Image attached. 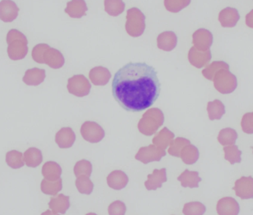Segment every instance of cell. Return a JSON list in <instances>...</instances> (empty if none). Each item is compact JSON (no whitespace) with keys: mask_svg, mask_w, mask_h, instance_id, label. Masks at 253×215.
<instances>
[{"mask_svg":"<svg viewBox=\"0 0 253 215\" xmlns=\"http://www.w3.org/2000/svg\"><path fill=\"white\" fill-rule=\"evenodd\" d=\"M161 92V84L154 68L146 63L126 64L112 81V93L119 105L132 112H141L153 106Z\"/></svg>","mask_w":253,"mask_h":215,"instance_id":"6da1fadb","label":"cell"},{"mask_svg":"<svg viewBox=\"0 0 253 215\" xmlns=\"http://www.w3.org/2000/svg\"><path fill=\"white\" fill-rule=\"evenodd\" d=\"M7 54L11 60L23 59L28 52V39L20 31L12 29L7 33Z\"/></svg>","mask_w":253,"mask_h":215,"instance_id":"7a4b0ae2","label":"cell"},{"mask_svg":"<svg viewBox=\"0 0 253 215\" xmlns=\"http://www.w3.org/2000/svg\"><path fill=\"white\" fill-rule=\"evenodd\" d=\"M215 88L221 94L233 93L238 87V80L236 75L230 70H221L213 78Z\"/></svg>","mask_w":253,"mask_h":215,"instance_id":"3957f363","label":"cell"},{"mask_svg":"<svg viewBox=\"0 0 253 215\" xmlns=\"http://www.w3.org/2000/svg\"><path fill=\"white\" fill-rule=\"evenodd\" d=\"M145 29V16L141 10L136 7H132L127 10L126 15V32L131 36H141Z\"/></svg>","mask_w":253,"mask_h":215,"instance_id":"277c9868","label":"cell"},{"mask_svg":"<svg viewBox=\"0 0 253 215\" xmlns=\"http://www.w3.org/2000/svg\"><path fill=\"white\" fill-rule=\"evenodd\" d=\"M166 155L165 149L156 147L154 145H150L145 147H141L135 155V159L142 162L143 164H148L153 161H159L162 157Z\"/></svg>","mask_w":253,"mask_h":215,"instance_id":"5b68a950","label":"cell"},{"mask_svg":"<svg viewBox=\"0 0 253 215\" xmlns=\"http://www.w3.org/2000/svg\"><path fill=\"white\" fill-rule=\"evenodd\" d=\"M100 126L95 122L87 121L84 123L82 127L81 133L84 140L90 143H98L101 142L105 137V131L102 127L95 131Z\"/></svg>","mask_w":253,"mask_h":215,"instance_id":"8992f818","label":"cell"},{"mask_svg":"<svg viewBox=\"0 0 253 215\" xmlns=\"http://www.w3.org/2000/svg\"><path fill=\"white\" fill-rule=\"evenodd\" d=\"M233 190L236 192V196L242 200L252 199L253 198V178L242 177L236 180Z\"/></svg>","mask_w":253,"mask_h":215,"instance_id":"52a82bcc","label":"cell"},{"mask_svg":"<svg viewBox=\"0 0 253 215\" xmlns=\"http://www.w3.org/2000/svg\"><path fill=\"white\" fill-rule=\"evenodd\" d=\"M79 87L81 90L82 97L87 96L90 93V83L83 75H75L68 80V89L70 93L77 96Z\"/></svg>","mask_w":253,"mask_h":215,"instance_id":"ba28073f","label":"cell"},{"mask_svg":"<svg viewBox=\"0 0 253 215\" xmlns=\"http://www.w3.org/2000/svg\"><path fill=\"white\" fill-rule=\"evenodd\" d=\"M193 44L198 50H208L213 42V36L207 29H199L193 34Z\"/></svg>","mask_w":253,"mask_h":215,"instance_id":"9c48e42d","label":"cell"},{"mask_svg":"<svg viewBox=\"0 0 253 215\" xmlns=\"http://www.w3.org/2000/svg\"><path fill=\"white\" fill-rule=\"evenodd\" d=\"M216 210L218 215H239L240 206L234 198L225 197L218 201Z\"/></svg>","mask_w":253,"mask_h":215,"instance_id":"30bf717a","label":"cell"},{"mask_svg":"<svg viewBox=\"0 0 253 215\" xmlns=\"http://www.w3.org/2000/svg\"><path fill=\"white\" fill-rule=\"evenodd\" d=\"M189 61L191 65L197 68L206 66L212 59L211 50H198L195 47H192L189 52Z\"/></svg>","mask_w":253,"mask_h":215,"instance_id":"8fae6325","label":"cell"},{"mask_svg":"<svg viewBox=\"0 0 253 215\" xmlns=\"http://www.w3.org/2000/svg\"><path fill=\"white\" fill-rule=\"evenodd\" d=\"M19 8L12 0L0 1V19L4 22H11L16 19Z\"/></svg>","mask_w":253,"mask_h":215,"instance_id":"7c38bea8","label":"cell"},{"mask_svg":"<svg viewBox=\"0 0 253 215\" xmlns=\"http://www.w3.org/2000/svg\"><path fill=\"white\" fill-rule=\"evenodd\" d=\"M167 180L168 179L166 169L154 170L151 175L147 176V180L144 183V185L147 190H156L162 187V183H165Z\"/></svg>","mask_w":253,"mask_h":215,"instance_id":"4fadbf2b","label":"cell"},{"mask_svg":"<svg viewBox=\"0 0 253 215\" xmlns=\"http://www.w3.org/2000/svg\"><path fill=\"white\" fill-rule=\"evenodd\" d=\"M240 19V14L237 9L226 7L220 12L218 20L224 28H233Z\"/></svg>","mask_w":253,"mask_h":215,"instance_id":"5bb4252c","label":"cell"},{"mask_svg":"<svg viewBox=\"0 0 253 215\" xmlns=\"http://www.w3.org/2000/svg\"><path fill=\"white\" fill-rule=\"evenodd\" d=\"M43 63L53 69H59L63 66L65 59L59 50L49 47L43 55Z\"/></svg>","mask_w":253,"mask_h":215,"instance_id":"9a60e30c","label":"cell"},{"mask_svg":"<svg viewBox=\"0 0 253 215\" xmlns=\"http://www.w3.org/2000/svg\"><path fill=\"white\" fill-rule=\"evenodd\" d=\"M56 143L62 149L71 147L76 140V136L72 129L62 128L56 135Z\"/></svg>","mask_w":253,"mask_h":215,"instance_id":"2e32d148","label":"cell"},{"mask_svg":"<svg viewBox=\"0 0 253 215\" xmlns=\"http://www.w3.org/2000/svg\"><path fill=\"white\" fill-rule=\"evenodd\" d=\"M107 181L110 187L115 190H121L126 187L129 181V179L124 172L116 170L108 176Z\"/></svg>","mask_w":253,"mask_h":215,"instance_id":"e0dca14e","label":"cell"},{"mask_svg":"<svg viewBox=\"0 0 253 215\" xmlns=\"http://www.w3.org/2000/svg\"><path fill=\"white\" fill-rule=\"evenodd\" d=\"M48 206L53 213L65 215L71 207L70 197L60 194L55 198H51Z\"/></svg>","mask_w":253,"mask_h":215,"instance_id":"ac0fdd59","label":"cell"},{"mask_svg":"<svg viewBox=\"0 0 253 215\" xmlns=\"http://www.w3.org/2000/svg\"><path fill=\"white\" fill-rule=\"evenodd\" d=\"M158 47L165 51H171L177 44V36L172 31L162 33L158 37Z\"/></svg>","mask_w":253,"mask_h":215,"instance_id":"d6986e66","label":"cell"},{"mask_svg":"<svg viewBox=\"0 0 253 215\" xmlns=\"http://www.w3.org/2000/svg\"><path fill=\"white\" fill-rule=\"evenodd\" d=\"M45 78V71L39 68L29 69L25 72V76L22 80L29 86H37L44 81Z\"/></svg>","mask_w":253,"mask_h":215,"instance_id":"ffe728a7","label":"cell"},{"mask_svg":"<svg viewBox=\"0 0 253 215\" xmlns=\"http://www.w3.org/2000/svg\"><path fill=\"white\" fill-rule=\"evenodd\" d=\"M87 10L84 0H72L67 4L65 12L72 18H81Z\"/></svg>","mask_w":253,"mask_h":215,"instance_id":"44dd1931","label":"cell"},{"mask_svg":"<svg viewBox=\"0 0 253 215\" xmlns=\"http://www.w3.org/2000/svg\"><path fill=\"white\" fill-rule=\"evenodd\" d=\"M111 73L107 68L97 67L90 72V78L95 85H105L109 81Z\"/></svg>","mask_w":253,"mask_h":215,"instance_id":"7402d4cb","label":"cell"},{"mask_svg":"<svg viewBox=\"0 0 253 215\" xmlns=\"http://www.w3.org/2000/svg\"><path fill=\"white\" fill-rule=\"evenodd\" d=\"M178 180L181 182L183 187L198 188L199 182L202 181V179L199 177L198 172H191L186 170L178 178Z\"/></svg>","mask_w":253,"mask_h":215,"instance_id":"603a6c76","label":"cell"},{"mask_svg":"<svg viewBox=\"0 0 253 215\" xmlns=\"http://www.w3.org/2000/svg\"><path fill=\"white\" fill-rule=\"evenodd\" d=\"M62 172V168L57 163L48 161L43 166L42 173L46 180H56L60 179Z\"/></svg>","mask_w":253,"mask_h":215,"instance_id":"cb8c5ba5","label":"cell"},{"mask_svg":"<svg viewBox=\"0 0 253 215\" xmlns=\"http://www.w3.org/2000/svg\"><path fill=\"white\" fill-rule=\"evenodd\" d=\"M24 161L28 167L35 168L42 162V154L37 148H29L23 155Z\"/></svg>","mask_w":253,"mask_h":215,"instance_id":"d4e9b609","label":"cell"},{"mask_svg":"<svg viewBox=\"0 0 253 215\" xmlns=\"http://www.w3.org/2000/svg\"><path fill=\"white\" fill-rule=\"evenodd\" d=\"M208 112L210 119L220 120L225 114V107L224 104L218 99L210 102L208 105Z\"/></svg>","mask_w":253,"mask_h":215,"instance_id":"484cf974","label":"cell"},{"mask_svg":"<svg viewBox=\"0 0 253 215\" xmlns=\"http://www.w3.org/2000/svg\"><path fill=\"white\" fill-rule=\"evenodd\" d=\"M180 157H181V159L186 164L192 165V164H194L195 163H196V161L199 160V149L196 146H193V145H187L181 150Z\"/></svg>","mask_w":253,"mask_h":215,"instance_id":"4316f807","label":"cell"},{"mask_svg":"<svg viewBox=\"0 0 253 215\" xmlns=\"http://www.w3.org/2000/svg\"><path fill=\"white\" fill-rule=\"evenodd\" d=\"M230 70V66L228 64L223 61H216V62H212L211 65H208L203 71L204 76L208 78V80L213 81L214 77L215 75L219 72L221 70Z\"/></svg>","mask_w":253,"mask_h":215,"instance_id":"83f0119b","label":"cell"},{"mask_svg":"<svg viewBox=\"0 0 253 215\" xmlns=\"http://www.w3.org/2000/svg\"><path fill=\"white\" fill-rule=\"evenodd\" d=\"M62 189V180L59 179L56 180H48L44 179L41 183V190L47 195L54 196Z\"/></svg>","mask_w":253,"mask_h":215,"instance_id":"f1b7e54d","label":"cell"},{"mask_svg":"<svg viewBox=\"0 0 253 215\" xmlns=\"http://www.w3.org/2000/svg\"><path fill=\"white\" fill-rule=\"evenodd\" d=\"M238 133L234 129L225 128L220 131L218 141L223 146L233 145L238 139Z\"/></svg>","mask_w":253,"mask_h":215,"instance_id":"f546056e","label":"cell"},{"mask_svg":"<svg viewBox=\"0 0 253 215\" xmlns=\"http://www.w3.org/2000/svg\"><path fill=\"white\" fill-rule=\"evenodd\" d=\"M6 163L12 169H19L25 165L23 154L19 151L12 150L6 154Z\"/></svg>","mask_w":253,"mask_h":215,"instance_id":"4dcf8cb0","label":"cell"},{"mask_svg":"<svg viewBox=\"0 0 253 215\" xmlns=\"http://www.w3.org/2000/svg\"><path fill=\"white\" fill-rule=\"evenodd\" d=\"M224 158L233 165L242 162V151L239 150V146L236 145H230L224 148Z\"/></svg>","mask_w":253,"mask_h":215,"instance_id":"1f68e13d","label":"cell"},{"mask_svg":"<svg viewBox=\"0 0 253 215\" xmlns=\"http://www.w3.org/2000/svg\"><path fill=\"white\" fill-rule=\"evenodd\" d=\"M105 11L113 16H117L123 13L126 4L123 0H105Z\"/></svg>","mask_w":253,"mask_h":215,"instance_id":"d6a6232c","label":"cell"},{"mask_svg":"<svg viewBox=\"0 0 253 215\" xmlns=\"http://www.w3.org/2000/svg\"><path fill=\"white\" fill-rule=\"evenodd\" d=\"M165 131H166V128L161 131L160 133L153 140V143L162 149H166L169 144L170 141L174 138V135L170 133V131L168 130L167 132Z\"/></svg>","mask_w":253,"mask_h":215,"instance_id":"836d02e7","label":"cell"},{"mask_svg":"<svg viewBox=\"0 0 253 215\" xmlns=\"http://www.w3.org/2000/svg\"><path fill=\"white\" fill-rule=\"evenodd\" d=\"M206 207L201 202L187 203L183 209L184 215H204L206 213Z\"/></svg>","mask_w":253,"mask_h":215,"instance_id":"e575fe53","label":"cell"},{"mask_svg":"<svg viewBox=\"0 0 253 215\" xmlns=\"http://www.w3.org/2000/svg\"><path fill=\"white\" fill-rule=\"evenodd\" d=\"M76 186H77L79 192L81 194H84V195H90L93 192V187H94L93 182L86 176L79 177L76 180Z\"/></svg>","mask_w":253,"mask_h":215,"instance_id":"d590c367","label":"cell"},{"mask_svg":"<svg viewBox=\"0 0 253 215\" xmlns=\"http://www.w3.org/2000/svg\"><path fill=\"white\" fill-rule=\"evenodd\" d=\"M74 173L77 178L82 176L90 177L92 173L91 164L86 160L79 161L76 164L75 167H74Z\"/></svg>","mask_w":253,"mask_h":215,"instance_id":"8d00e7d4","label":"cell"},{"mask_svg":"<svg viewBox=\"0 0 253 215\" xmlns=\"http://www.w3.org/2000/svg\"><path fill=\"white\" fill-rule=\"evenodd\" d=\"M191 0H165L167 10L172 13H178L180 10L187 7Z\"/></svg>","mask_w":253,"mask_h":215,"instance_id":"74e56055","label":"cell"},{"mask_svg":"<svg viewBox=\"0 0 253 215\" xmlns=\"http://www.w3.org/2000/svg\"><path fill=\"white\" fill-rule=\"evenodd\" d=\"M190 144V142L182 138H178L176 140L171 143L170 147L168 149V152L172 156L180 157L181 150L184 146Z\"/></svg>","mask_w":253,"mask_h":215,"instance_id":"f35d334b","label":"cell"},{"mask_svg":"<svg viewBox=\"0 0 253 215\" xmlns=\"http://www.w3.org/2000/svg\"><path fill=\"white\" fill-rule=\"evenodd\" d=\"M126 211V204L121 201H114L108 207L109 215H125Z\"/></svg>","mask_w":253,"mask_h":215,"instance_id":"ab89813d","label":"cell"},{"mask_svg":"<svg viewBox=\"0 0 253 215\" xmlns=\"http://www.w3.org/2000/svg\"><path fill=\"white\" fill-rule=\"evenodd\" d=\"M49 46L46 44H40L36 45L33 49L32 57L37 63H43V55L45 50L48 48Z\"/></svg>","mask_w":253,"mask_h":215,"instance_id":"60d3db41","label":"cell"},{"mask_svg":"<svg viewBox=\"0 0 253 215\" xmlns=\"http://www.w3.org/2000/svg\"><path fill=\"white\" fill-rule=\"evenodd\" d=\"M242 128L244 133L253 134V112L245 114L242 120Z\"/></svg>","mask_w":253,"mask_h":215,"instance_id":"b9f144b4","label":"cell"},{"mask_svg":"<svg viewBox=\"0 0 253 215\" xmlns=\"http://www.w3.org/2000/svg\"><path fill=\"white\" fill-rule=\"evenodd\" d=\"M246 24L249 28H253V10L247 15Z\"/></svg>","mask_w":253,"mask_h":215,"instance_id":"7bdbcfd3","label":"cell"},{"mask_svg":"<svg viewBox=\"0 0 253 215\" xmlns=\"http://www.w3.org/2000/svg\"><path fill=\"white\" fill-rule=\"evenodd\" d=\"M41 215H57L56 213H53V212L50 211V210H47V211L43 213Z\"/></svg>","mask_w":253,"mask_h":215,"instance_id":"ee69618b","label":"cell"},{"mask_svg":"<svg viewBox=\"0 0 253 215\" xmlns=\"http://www.w3.org/2000/svg\"><path fill=\"white\" fill-rule=\"evenodd\" d=\"M85 215H97L95 214V213H88V214H87Z\"/></svg>","mask_w":253,"mask_h":215,"instance_id":"f6af8a7d","label":"cell"}]
</instances>
